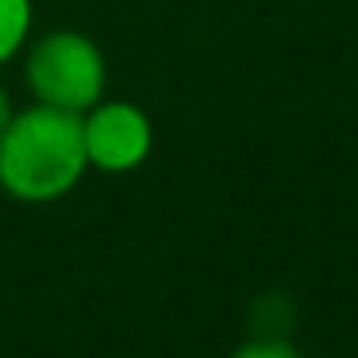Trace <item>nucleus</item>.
Returning <instances> with one entry per match:
<instances>
[{
	"label": "nucleus",
	"mask_w": 358,
	"mask_h": 358,
	"mask_svg": "<svg viewBox=\"0 0 358 358\" xmlns=\"http://www.w3.org/2000/svg\"><path fill=\"white\" fill-rule=\"evenodd\" d=\"M81 116L47 104L16 108L0 135V189L20 204L62 201L85 178Z\"/></svg>",
	"instance_id": "f257e3e1"
},
{
	"label": "nucleus",
	"mask_w": 358,
	"mask_h": 358,
	"mask_svg": "<svg viewBox=\"0 0 358 358\" xmlns=\"http://www.w3.org/2000/svg\"><path fill=\"white\" fill-rule=\"evenodd\" d=\"M24 81L35 104L81 116L104 101L108 62L93 35L78 27H55L24 47Z\"/></svg>",
	"instance_id": "f03ea898"
},
{
	"label": "nucleus",
	"mask_w": 358,
	"mask_h": 358,
	"mask_svg": "<svg viewBox=\"0 0 358 358\" xmlns=\"http://www.w3.org/2000/svg\"><path fill=\"white\" fill-rule=\"evenodd\" d=\"M85 162L96 173H135L155 150V120L135 101L104 96L81 112Z\"/></svg>",
	"instance_id": "7ed1b4c3"
},
{
	"label": "nucleus",
	"mask_w": 358,
	"mask_h": 358,
	"mask_svg": "<svg viewBox=\"0 0 358 358\" xmlns=\"http://www.w3.org/2000/svg\"><path fill=\"white\" fill-rule=\"evenodd\" d=\"M35 27V0H0V66L24 55Z\"/></svg>",
	"instance_id": "20e7f679"
},
{
	"label": "nucleus",
	"mask_w": 358,
	"mask_h": 358,
	"mask_svg": "<svg viewBox=\"0 0 358 358\" xmlns=\"http://www.w3.org/2000/svg\"><path fill=\"white\" fill-rule=\"evenodd\" d=\"M231 358H301V350L293 343L270 335V339H247L243 347H235Z\"/></svg>",
	"instance_id": "39448f33"
},
{
	"label": "nucleus",
	"mask_w": 358,
	"mask_h": 358,
	"mask_svg": "<svg viewBox=\"0 0 358 358\" xmlns=\"http://www.w3.org/2000/svg\"><path fill=\"white\" fill-rule=\"evenodd\" d=\"M12 112H16V104H12V93H8V85L0 81V135H4V127H8Z\"/></svg>",
	"instance_id": "423d86ee"
}]
</instances>
